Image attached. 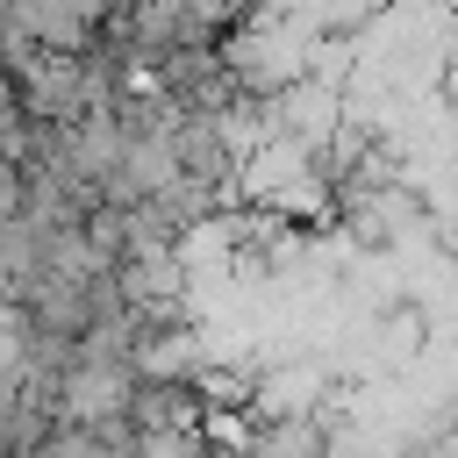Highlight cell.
Here are the masks:
<instances>
[{
  "mask_svg": "<svg viewBox=\"0 0 458 458\" xmlns=\"http://www.w3.org/2000/svg\"><path fill=\"white\" fill-rule=\"evenodd\" d=\"M100 14H107V0H7L0 21H14L43 50H86L93 29H100Z\"/></svg>",
  "mask_w": 458,
  "mask_h": 458,
  "instance_id": "1",
  "label": "cell"
},
{
  "mask_svg": "<svg viewBox=\"0 0 458 458\" xmlns=\"http://www.w3.org/2000/svg\"><path fill=\"white\" fill-rule=\"evenodd\" d=\"M0 14H7V0H0Z\"/></svg>",
  "mask_w": 458,
  "mask_h": 458,
  "instance_id": "2",
  "label": "cell"
}]
</instances>
